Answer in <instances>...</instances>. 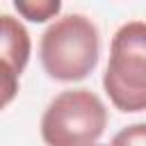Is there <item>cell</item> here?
Instances as JSON below:
<instances>
[{"label":"cell","mask_w":146,"mask_h":146,"mask_svg":"<svg viewBox=\"0 0 146 146\" xmlns=\"http://www.w3.org/2000/svg\"><path fill=\"white\" fill-rule=\"evenodd\" d=\"M94 146H107V144H94Z\"/></svg>","instance_id":"ba28073f"},{"label":"cell","mask_w":146,"mask_h":146,"mask_svg":"<svg viewBox=\"0 0 146 146\" xmlns=\"http://www.w3.org/2000/svg\"><path fill=\"white\" fill-rule=\"evenodd\" d=\"M14 9L32 23H46L48 18H55L59 14L62 2L59 0H16Z\"/></svg>","instance_id":"5b68a950"},{"label":"cell","mask_w":146,"mask_h":146,"mask_svg":"<svg viewBox=\"0 0 146 146\" xmlns=\"http://www.w3.org/2000/svg\"><path fill=\"white\" fill-rule=\"evenodd\" d=\"M103 87L121 112L146 110V23L130 21L116 30L110 43V62Z\"/></svg>","instance_id":"7a4b0ae2"},{"label":"cell","mask_w":146,"mask_h":146,"mask_svg":"<svg viewBox=\"0 0 146 146\" xmlns=\"http://www.w3.org/2000/svg\"><path fill=\"white\" fill-rule=\"evenodd\" d=\"M112 146H146V123L125 125L121 132L114 135Z\"/></svg>","instance_id":"52a82bcc"},{"label":"cell","mask_w":146,"mask_h":146,"mask_svg":"<svg viewBox=\"0 0 146 146\" xmlns=\"http://www.w3.org/2000/svg\"><path fill=\"white\" fill-rule=\"evenodd\" d=\"M100 39L96 25L82 14H68L46 27L39 43L43 71L59 82L84 80L98 64Z\"/></svg>","instance_id":"6da1fadb"},{"label":"cell","mask_w":146,"mask_h":146,"mask_svg":"<svg viewBox=\"0 0 146 146\" xmlns=\"http://www.w3.org/2000/svg\"><path fill=\"white\" fill-rule=\"evenodd\" d=\"M30 52L32 41L25 25L9 14H0V57L23 73V68L30 62Z\"/></svg>","instance_id":"277c9868"},{"label":"cell","mask_w":146,"mask_h":146,"mask_svg":"<svg viewBox=\"0 0 146 146\" xmlns=\"http://www.w3.org/2000/svg\"><path fill=\"white\" fill-rule=\"evenodd\" d=\"M105 125V103L89 89H68L48 103L41 116V139L46 146H94Z\"/></svg>","instance_id":"3957f363"},{"label":"cell","mask_w":146,"mask_h":146,"mask_svg":"<svg viewBox=\"0 0 146 146\" xmlns=\"http://www.w3.org/2000/svg\"><path fill=\"white\" fill-rule=\"evenodd\" d=\"M18 78H21V71L9 64L7 59L0 57V110L7 107L16 94H18Z\"/></svg>","instance_id":"8992f818"}]
</instances>
